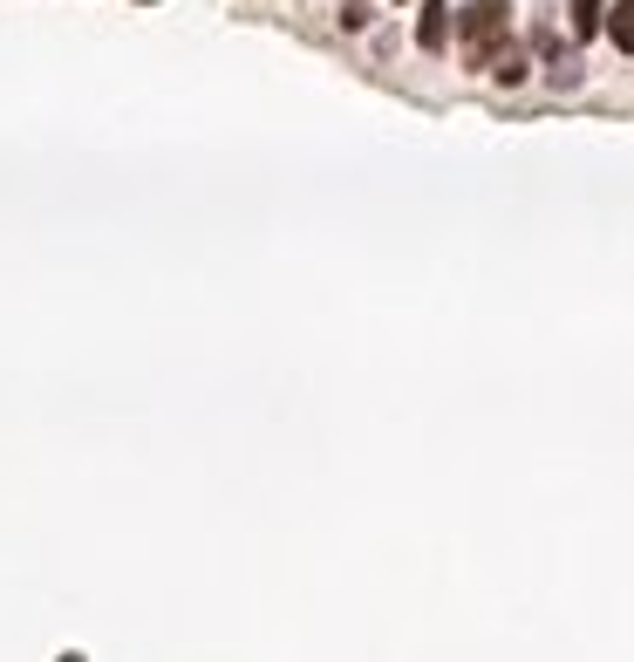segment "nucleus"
Masks as SVG:
<instances>
[{"instance_id": "nucleus-1", "label": "nucleus", "mask_w": 634, "mask_h": 662, "mask_svg": "<svg viewBox=\"0 0 634 662\" xmlns=\"http://www.w3.org/2000/svg\"><path fill=\"white\" fill-rule=\"evenodd\" d=\"M505 41H512V7L505 0H471L464 7V55H471V69L498 62Z\"/></svg>"}, {"instance_id": "nucleus-2", "label": "nucleus", "mask_w": 634, "mask_h": 662, "mask_svg": "<svg viewBox=\"0 0 634 662\" xmlns=\"http://www.w3.org/2000/svg\"><path fill=\"white\" fill-rule=\"evenodd\" d=\"M444 41H450V7H444V0H423V14H416V48L437 55Z\"/></svg>"}, {"instance_id": "nucleus-3", "label": "nucleus", "mask_w": 634, "mask_h": 662, "mask_svg": "<svg viewBox=\"0 0 634 662\" xmlns=\"http://www.w3.org/2000/svg\"><path fill=\"white\" fill-rule=\"evenodd\" d=\"M566 28H573V41H594L607 28V0H566Z\"/></svg>"}, {"instance_id": "nucleus-4", "label": "nucleus", "mask_w": 634, "mask_h": 662, "mask_svg": "<svg viewBox=\"0 0 634 662\" xmlns=\"http://www.w3.org/2000/svg\"><path fill=\"white\" fill-rule=\"evenodd\" d=\"M607 41H614L621 55H634V0H614V7H607Z\"/></svg>"}, {"instance_id": "nucleus-5", "label": "nucleus", "mask_w": 634, "mask_h": 662, "mask_svg": "<svg viewBox=\"0 0 634 662\" xmlns=\"http://www.w3.org/2000/svg\"><path fill=\"white\" fill-rule=\"evenodd\" d=\"M525 69H532V62H525L519 48H505V55L491 62V76H498V82H525Z\"/></svg>"}]
</instances>
